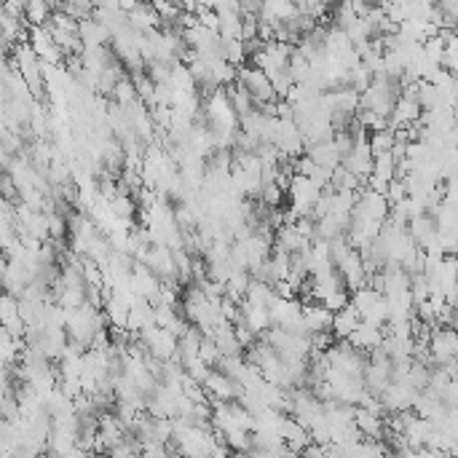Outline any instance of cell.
<instances>
[{"mask_svg":"<svg viewBox=\"0 0 458 458\" xmlns=\"http://www.w3.org/2000/svg\"><path fill=\"white\" fill-rule=\"evenodd\" d=\"M239 84L255 96V102H271V99H279L277 89H274V81L268 78V72L260 70V67H239Z\"/></svg>","mask_w":458,"mask_h":458,"instance_id":"cell-1","label":"cell"},{"mask_svg":"<svg viewBox=\"0 0 458 458\" xmlns=\"http://www.w3.org/2000/svg\"><path fill=\"white\" fill-rule=\"evenodd\" d=\"M370 147H373L375 156H384V153H389V150H391V134H389V132H375L373 137H370Z\"/></svg>","mask_w":458,"mask_h":458,"instance_id":"cell-2","label":"cell"}]
</instances>
